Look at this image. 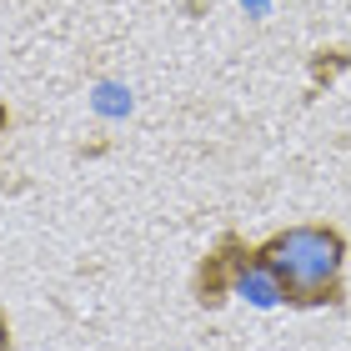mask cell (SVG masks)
<instances>
[{"label": "cell", "instance_id": "obj_1", "mask_svg": "<svg viewBox=\"0 0 351 351\" xmlns=\"http://www.w3.org/2000/svg\"><path fill=\"white\" fill-rule=\"evenodd\" d=\"M251 276L266 281L271 301L296 311L346 306V236L326 221H301L251 251Z\"/></svg>", "mask_w": 351, "mask_h": 351}, {"label": "cell", "instance_id": "obj_2", "mask_svg": "<svg viewBox=\"0 0 351 351\" xmlns=\"http://www.w3.org/2000/svg\"><path fill=\"white\" fill-rule=\"evenodd\" d=\"M251 251H256V246H246V236H236V231H221L216 236V246L201 256L196 281H191L196 306H206V311L226 306V296L236 291V286L251 281Z\"/></svg>", "mask_w": 351, "mask_h": 351}, {"label": "cell", "instance_id": "obj_3", "mask_svg": "<svg viewBox=\"0 0 351 351\" xmlns=\"http://www.w3.org/2000/svg\"><path fill=\"white\" fill-rule=\"evenodd\" d=\"M0 351H10V322H5V311H0Z\"/></svg>", "mask_w": 351, "mask_h": 351}, {"label": "cell", "instance_id": "obj_4", "mask_svg": "<svg viewBox=\"0 0 351 351\" xmlns=\"http://www.w3.org/2000/svg\"><path fill=\"white\" fill-rule=\"evenodd\" d=\"M5 131H10V106L0 101V136H5Z\"/></svg>", "mask_w": 351, "mask_h": 351}]
</instances>
